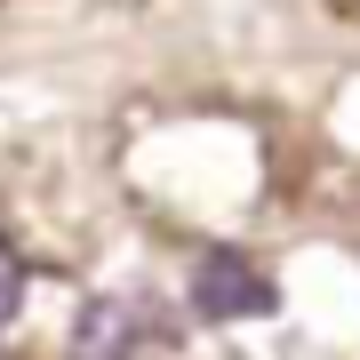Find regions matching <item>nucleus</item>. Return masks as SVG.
Instances as JSON below:
<instances>
[{
	"instance_id": "obj_1",
	"label": "nucleus",
	"mask_w": 360,
	"mask_h": 360,
	"mask_svg": "<svg viewBox=\"0 0 360 360\" xmlns=\"http://www.w3.org/2000/svg\"><path fill=\"white\" fill-rule=\"evenodd\" d=\"M65 360H168V321L153 296H96L72 321Z\"/></svg>"
},
{
	"instance_id": "obj_2",
	"label": "nucleus",
	"mask_w": 360,
	"mask_h": 360,
	"mask_svg": "<svg viewBox=\"0 0 360 360\" xmlns=\"http://www.w3.org/2000/svg\"><path fill=\"white\" fill-rule=\"evenodd\" d=\"M193 321L208 328H232V321H264L272 304H281V288H272V272L257 257H240V248H208L193 264Z\"/></svg>"
},
{
	"instance_id": "obj_3",
	"label": "nucleus",
	"mask_w": 360,
	"mask_h": 360,
	"mask_svg": "<svg viewBox=\"0 0 360 360\" xmlns=\"http://www.w3.org/2000/svg\"><path fill=\"white\" fill-rule=\"evenodd\" d=\"M16 312H25V257H16V240H0V336Z\"/></svg>"
}]
</instances>
